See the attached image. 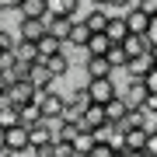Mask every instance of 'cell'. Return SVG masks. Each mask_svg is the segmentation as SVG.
I'll return each mask as SVG.
<instances>
[{"mask_svg": "<svg viewBox=\"0 0 157 157\" xmlns=\"http://www.w3.org/2000/svg\"><path fill=\"white\" fill-rule=\"evenodd\" d=\"M126 21H122V14H112V17H108V25H105V39L108 42H112V45H119V42H122L126 39Z\"/></svg>", "mask_w": 157, "mask_h": 157, "instance_id": "18", "label": "cell"}, {"mask_svg": "<svg viewBox=\"0 0 157 157\" xmlns=\"http://www.w3.org/2000/svg\"><path fill=\"white\" fill-rule=\"evenodd\" d=\"M105 59H108V67H112V70H122L126 67V52H122V45H108V52H105Z\"/></svg>", "mask_w": 157, "mask_h": 157, "instance_id": "29", "label": "cell"}, {"mask_svg": "<svg viewBox=\"0 0 157 157\" xmlns=\"http://www.w3.org/2000/svg\"><path fill=\"white\" fill-rule=\"evenodd\" d=\"M108 45H112V42L105 39V32H91V39H87V45H84V56H105Z\"/></svg>", "mask_w": 157, "mask_h": 157, "instance_id": "20", "label": "cell"}, {"mask_svg": "<svg viewBox=\"0 0 157 157\" xmlns=\"http://www.w3.org/2000/svg\"><path fill=\"white\" fill-rule=\"evenodd\" d=\"M67 105H70V108H77V112H84V108L91 105V98H87V91H84V87H77V91L67 98Z\"/></svg>", "mask_w": 157, "mask_h": 157, "instance_id": "30", "label": "cell"}, {"mask_svg": "<svg viewBox=\"0 0 157 157\" xmlns=\"http://www.w3.org/2000/svg\"><path fill=\"white\" fill-rule=\"evenodd\" d=\"M70 147H73V154H77V157H87V154H91V147H94V136H91V129H77V136L70 140Z\"/></svg>", "mask_w": 157, "mask_h": 157, "instance_id": "23", "label": "cell"}, {"mask_svg": "<svg viewBox=\"0 0 157 157\" xmlns=\"http://www.w3.org/2000/svg\"><path fill=\"white\" fill-rule=\"evenodd\" d=\"M143 98H147V87H143V80H129V87H126L122 101H126L129 108H140V105H143Z\"/></svg>", "mask_w": 157, "mask_h": 157, "instance_id": "22", "label": "cell"}, {"mask_svg": "<svg viewBox=\"0 0 157 157\" xmlns=\"http://www.w3.org/2000/svg\"><path fill=\"white\" fill-rule=\"evenodd\" d=\"M42 122V112H39V105H21L17 108V126H25V129H32V126H39Z\"/></svg>", "mask_w": 157, "mask_h": 157, "instance_id": "21", "label": "cell"}, {"mask_svg": "<svg viewBox=\"0 0 157 157\" xmlns=\"http://www.w3.org/2000/svg\"><path fill=\"white\" fill-rule=\"evenodd\" d=\"M59 45H63V42H56V39H52L49 32H45L42 39L35 42V49H39V59H45V56H52V52H59Z\"/></svg>", "mask_w": 157, "mask_h": 157, "instance_id": "27", "label": "cell"}, {"mask_svg": "<svg viewBox=\"0 0 157 157\" xmlns=\"http://www.w3.org/2000/svg\"><path fill=\"white\" fill-rule=\"evenodd\" d=\"M147 42H150V49H157V14L150 17V25H147Z\"/></svg>", "mask_w": 157, "mask_h": 157, "instance_id": "34", "label": "cell"}, {"mask_svg": "<svg viewBox=\"0 0 157 157\" xmlns=\"http://www.w3.org/2000/svg\"><path fill=\"white\" fill-rule=\"evenodd\" d=\"M0 150H4V129H0Z\"/></svg>", "mask_w": 157, "mask_h": 157, "instance_id": "44", "label": "cell"}, {"mask_svg": "<svg viewBox=\"0 0 157 157\" xmlns=\"http://www.w3.org/2000/svg\"><path fill=\"white\" fill-rule=\"evenodd\" d=\"M52 157H77L67 140H52Z\"/></svg>", "mask_w": 157, "mask_h": 157, "instance_id": "31", "label": "cell"}, {"mask_svg": "<svg viewBox=\"0 0 157 157\" xmlns=\"http://www.w3.org/2000/svg\"><path fill=\"white\" fill-rule=\"evenodd\" d=\"M150 129H126V150H143V140Z\"/></svg>", "mask_w": 157, "mask_h": 157, "instance_id": "28", "label": "cell"}, {"mask_svg": "<svg viewBox=\"0 0 157 157\" xmlns=\"http://www.w3.org/2000/svg\"><path fill=\"white\" fill-rule=\"evenodd\" d=\"M35 105H39L42 119H59V115H63V108H67V98H63L59 91H56V84H52L49 91L35 94Z\"/></svg>", "mask_w": 157, "mask_h": 157, "instance_id": "1", "label": "cell"}, {"mask_svg": "<svg viewBox=\"0 0 157 157\" xmlns=\"http://www.w3.org/2000/svg\"><path fill=\"white\" fill-rule=\"evenodd\" d=\"M119 45H122L126 56H143V52H150V42H147V35H126Z\"/></svg>", "mask_w": 157, "mask_h": 157, "instance_id": "17", "label": "cell"}, {"mask_svg": "<svg viewBox=\"0 0 157 157\" xmlns=\"http://www.w3.org/2000/svg\"><path fill=\"white\" fill-rule=\"evenodd\" d=\"M108 17H112V14H108L105 7H94V11H87V17H80V21H84V25H87L91 32H105Z\"/></svg>", "mask_w": 157, "mask_h": 157, "instance_id": "24", "label": "cell"}, {"mask_svg": "<svg viewBox=\"0 0 157 157\" xmlns=\"http://www.w3.org/2000/svg\"><path fill=\"white\" fill-rule=\"evenodd\" d=\"M150 67H154V63H150V52H143V56H129L122 70L129 73V80H143L147 73H150Z\"/></svg>", "mask_w": 157, "mask_h": 157, "instance_id": "9", "label": "cell"}, {"mask_svg": "<svg viewBox=\"0 0 157 157\" xmlns=\"http://www.w3.org/2000/svg\"><path fill=\"white\" fill-rule=\"evenodd\" d=\"M70 25H73V17H49V14H45V32H49L56 42H67Z\"/></svg>", "mask_w": 157, "mask_h": 157, "instance_id": "13", "label": "cell"}, {"mask_svg": "<svg viewBox=\"0 0 157 157\" xmlns=\"http://www.w3.org/2000/svg\"><path fill=\"white\" fill-rule=\"evenodd\" d=\"M119 126H122V129H150V122H147V112H143V108H129L126 119H122Z\"/></svg>", "mask_w": 157, "mask_h": 157, "instance_id": "25", "label": "cell"}, {"mask_svg": "<svg viewBox=\"0 0 157 157\" xmlns=\"http://www.w3.org/2000/svg\"><path fill=\"white\" fill-rule=\"evenodd\" d=\"M4 150H11V154H25V150H28V129H25V126H11V129H4Z\"/></svg>", "mask_w": 157, "mask_h": 157, "instance_id": "4", "label": "cell"}, {"mask_svg": "<svg viewBox=\"0 0 157 157\" xmlns=\"http://www.w3.org/2000/svg\"><path fill=\"white\" fill-rule=\"evenodd\" d=\"M150 129H157V115H154V126H150Z\"/></svg>", "mask_w": 157, "mask_h": 157, "instance_id": "45", "label": "cell"}, {"mask_svg": "<svg viewBox=\"0 0 157 157\" xmlns=\"http://www.w3.org/2000/svg\"><path fill=\"white\" fill-rule=\"evenodd\" d=\"M17 14L21 17H45V0H21Z\"/></svg>", "mask_w": 157, "mask_h": 157, "instance_id": "26", "label": "cell"}, {"mask_svg": "<svg viewBox=\"0 0 157 157\" xmlns=\"http://www.w3.org/2000/svg\"><path fill=\"white\" fill-rule=\"evenodd\" d=\"M87 91V98H91V105H108L119 91H115V77H105V80H87L84 84Z\"/></svg>", "mask_w": 157, "mask_h": 157, "instance_id": "2", "label": "cell"}, {"mask_svg": "<svg viewBox=\"0 0 157 157\" xmlns=\"http://www.w3.org/2000/svg\"><path fill=\"white\" fill-rule=\"evenodd\" d=\"M7 84H11V80H7V73H0V94L7 91Z\"/></svg>", "mask_w": 157, "mask_h": 157, "instance_id": "42", "label": "cell"}, {"mask_svg": "<svg viewBox=\"0 0 157 157\" xmlns=\"http://www.w3.org/2000/svg\"><path fill=\"white\" fill-rule=\"evenodd\" d=\"M108 157H122V154H108Z\"/></svg>", "mask_w": 157, "mask_h": 157, "instance_id": "46", "label": "cell"}, {"mask_svg": "<svg viewBox=\"0 0 157 157\" xmlns=\"http://www.w3.org/2000/svg\"><path fill=\"white\" fill-rule=\"evenodd\" d=\"M143 87H147V94H157V67H150V73L143 77Z\"/></svg>", "mask_w": 157, "mask_h": 157, "instance_id": "33", "label": "cell"}, {"mask_svg": "<svg viewBox=\"0 0 157 157\" xmlns=\"http://www.w3.org/2000/svg\"><path fill=\"white\" fill-rule=\"evenodd\" d=\"M42 35H45V17H21L17 39H25V42H39Z\"/></svg>", "mask_w": 157, "mask_h": 157, "instance_id": "6", "label": "cell"}, {"mask_svg": "<svg viewBox=\"0 0 157 157\" xmlns=\"http://www.w3.org/2000/svg\"><path fill=\"white\" fill-rule=\"evenodd\" d=\"M91 4H98V7H105V4H108V0H91Z\"/></svg>", "mask_w": 157, "mask_h": 157, "instance_id": "43", "label": "cell"}, {"mask_svg": "<svg viewBox=\"0 0 157 157\" xmlns=\"http://www.w3.org/2000/svg\"><path fill=\"white\" fill-rule=\"evenodd\" d=\"M0 14H4V11H0Z\"/></svg>", "mask_w": 157, "mask_h": 157, "instance_id": "47", "label": "cell"}, {"mask_svg": "<svg viewBox=\"0 0 157 157\" xmlns=\"http://www.w3.org/2000/svg\"><path fill=\"white\" fill-rule=\"evenodd\" d=\"M80 0H45V14L49 17H77Z\"/></svg>", "mask_w": 157, "mask_h": 157, "instance_id": "10", "label": "cell"}, {"mask_svg": "<svg viewBox=\"0 0 157 157\" xmlns=\"http://www.w3.org/2000/svg\"><path fill=\"white\" fill-rule=\"evenodd\" d=\"M136 7H140L147 17H154V14H157V0H136Z\"/></svg>", "mask_w": 157, "mask_h": 157, "instance_id": "35", "label": "cell"}, {"mask_svg": "<svg viewBox=\"0 0 157 157\" xmlns=\"http://www.w3.org/2000/svg\"><path fill=\"white\" fill-rule=\"evenodd\" d=\"M11 52H14V59H17V63H25V67L39 63V49H35V42H25V39H17Z\"/></svg>", "mask_w": 157, "mask_h": 157, "instance_id": "14", "label": "cell"}, {"mask_svg": "<svg viewBox=\"0 0 157 157\" xmlns=\"http://www.w3.org/2000/svg\"><path fill=\"white\" fill-rule=\"evenodd\" d=\"M140 108H143V112H147V115H157V94H147Z\"/></svg>", "mask_w": 157, "mask_h": 157, "instance_id": "36", "label": "cell"}, {"mask_svg": "<svg viewBox=\"0 0 157 157\" xmlns=\"http://www.w3.org/2000/svg\"><path fill=\"white\" fill-rule=\"evenodd\" d=\"M35 157H52V143H45V147H39V150H32Z\"/></svg>", "mask_w": 157, "mask_h": 157, "instance_id": "40", "label": "cell"}, {"mask_svg": "<svg viewBox=\"0 0 157 157\" xmlns=\"http://www.w3.org/2000/svg\"><path fill=\"white\" fill-rule=\"evenodd\" d=\"M129 4H133V0H108L105 11H108V14H115V11H122V7H129Z\"/></svg>", "mask_w": 157, "mask_h": 157, "instance_id": "37", "label": "cell"}, {"mask_svg": "<svg viewBox=\"0 0 157 157\" xmlns=\"http://www.w3.org/2000/svg\"><path fill=\"white\" fill-rule=\"evenodd\" d=\"M101 108H105V122H112V126H119L126 119V112H129V105L122 101V94H115L108 105H101Z\"/></svg>", "mask_w": 157, "mask_h": 157, "instance_id": "16", "label": "cell"}, {"mask_svg": "<svg viewBox=\"0 0 157 157\" xmlns=\"http://www.w3.org/2000/svg\"><path fill=\"white\" fill-rule=\"evenodd\" d=\"M108 154H112V150H108L105 143H94V147H91V154H87V157H108Z\"/></svg>", "mask_w": 157, "mask_h": 157, "instance_id": "38", "label": "cell"}, {"mask_svg": "<svg viewBox=\"0 0 157 157\" xmlns=\"http://www.w3.org/2000/svg\"><path fill=\"white\" fill-rule=\"evenodd\" d=\"M98 126H105V108L101 105H87L80 112V119H77V129H98Z\"/></svg>", "mask_w": 157, "mask_h": 157, "instance_id": "11", "label": "cell"}, {"mask_svg": "<svg viewBox=\"0 0 157 157\" xmlns=\"http://www.w3.org/2000/svg\"><path fill=\"white\" fill-rule=\"evenodd\" d=\"M4 98L11 101L14 108H21V105H32V101H35V87L28 84V80H14V84H7Z\"/></svg>", "mask_w": 157, "mask_h": 157, "instance_id": "3", "label": "cell"}, {"mask_svg": "<svg viewBox=\"0 0 157 157\" xmlns=\"http://www.w3.org/2000/svg\"><path fill=\"white\" fill-rule=\"evenodd\" d=\"M25 80L35 87V94H42V91H49V87H52V73L45 70L42 63H32V67H28V77H25Z\"/></svg>", "mask_w": 157, "mask_h": 157, "instance_id": "7", "label": "cell"}, {"mask_svg": "<svg viewBox=\"0 0 157 157\" xmlns=\"http://www.w3.org/2000/svg\"><path fill=\"white\" fill-rule=\"evenodd\" d=\"M122 21H126V32H129V35H147V25H150V17H147L140 7H129V11L122 14Z\"/></svg>", "mask_w": 157, "mask_h": 157, "instance_id": "8", "label": "cell"}, {"mask_svg": "<svg viewBox=\"0 0 157 157\" xmlns=\"http://www.w3.org/2000/svg\"><path fill=\"white\" fill-rule=\"evenodd\" d=\"M45 143H52V129H49V122L42 119L39 126L28 129V150H39V147H45Z\"/></svg>", "mask_w": 157, "mask_h": 157, "instance_id": "12", "label": "cell"}, {"mask_svg": "<svg viewBox=\"0 0 157 157\" xmlns=\"http://www.w3.org/2000/svg\"><path fill=\"white\" fill-rule=\"evenodd\" d=\"M87 39H91V28L84 21H80V17H73V25H70V35H67V42L70 45H77V49H84L87 45Z\"/></svg>", "mask_w": 157, "mask_h": 157, "instance_id": "19", "label": "cell"}, {"mask_svg": "<svg viewBox=\"0 0 157 157\" xmlns=\"http://www.w3.org/2000/svg\"><path fill=\"white\" fill-rule=\"evenodd\" d=\"M39 63H42V67L52 73V80H59L63 73L70 70V59H67V52H52V56H45V59H39Z\"/></svg>", "mask_w": 157, "mask_h": 157, "instance_id": "15", "label": "cell"}, {"mask_svg": "<svg viewBox=\"0 0 157 157\" xmlns=\"http://www.w3.org/2000/svg\"><path fill=\"white\" fill-rule=\"evenodd\" d=\"M21 7V0H0V11H17Z\"/></svg>", "mask_w": 157, "mask_h": 157, "instance_id": "39", "label": "cell"}, {"mask_svg": "<svg viewBox=\"0 0 157 157\" xmlns=\"http://www.w3.org/2000/svg\"><path fill=\"white\" fill-rule=\"evenodd\" d=\"M84 70H87V80H105V77H115V70L108 67L105 56H84Z\"/></svg>", "mask_w": 157, "mask_h": 157, "instance_id": "5", "label": "cell"}, {"mask_svg": "<svg viewBox=\"0 0 157 157\" xmlns=\"http://www.w3.org/2000/svg\"><path fill=\"white\" fill-rule=\"evenodd\" d=\"M143 154H147V157H157V129H150V133H147V140H143Z\"/></svg>", "mask_w": 157, "mask_h": 157, "instance_id": "32", "label": "cell"}, {"mask_svg": "<svg viewBox=\"0 0 157 157\" xmlns=\"http://www.w3.org/2000/svg\"><path fill=\"white\" fill-rule=\"evenodd\" d=\"M122 157H147L143 150H122Z\"/></svg>", "mask_w": 157, "mask_h": 157, "instance_id": "41", "label": "cell"}]
</instances>
